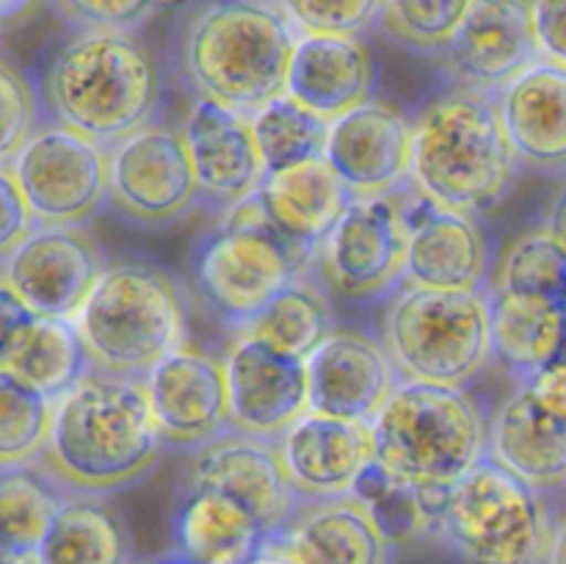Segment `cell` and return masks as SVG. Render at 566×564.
Here are the masks:
<instances>
[{
    "mask_svg": "<svg viewBox=\"0 0 566 564\" xmlns=\"http://www.w3.org/2000/svg\"><path fill=\"white\" fill-rule=\"evenodd\" d=\"M381 346L401 382L468 387L492 363L486 293L401 285L387 299Z\"/></svg>",
    "mask_w": 566,
    "mask_h": 564,
    "instance_id": "obj_8",
    "label": "cell"
},
{
    "mask_svg": "<svg viewBox=\"0 0 566 564\" xmlns=\"http://www.w3.org/2000/svg\"><path fill=\"white\" fill-rule=\"evenodd\" d=\"M492 359L517 379L536 374L566 346V310L486 291Z\"/></svg>",
    "mask_w": 566,
    "mask_h": 564,
    "instance_id": "obj_30",
    "label": "cell"
},
{
    "mask_svg": "<svg viewBox=\"0 0 566 564\" xmlns=\"http://www.w3.org/2000/svg\"><path fill=\"white\" fill-rule=\"evenodd\" d=\"M276 6L296 36H365L374 31L376 9H379L374 0H346V3L285 0Z\"/></svg>",
    "mask_w": 566,
    "mask_h": 564,
    "instance_id": "obj_39",
    "label": "cell"
},
{
    "mask_svg": "<svg viewBox=\"0 0 566 564\" xmlns=\"http://www.w3.org/2000/svg\"><path fill=\"white\" fill-rule=\"evenodd\" d=\"M238 564H293V562L280 545H274L271 540H265L263 545L252 553V556H247L243 562H238Z\"/></svg>",
    "mask_w": 566,
    "mask_h": 564,
    "instance_id": "obj_46",
    "label": "cell"
},
{
    "mask_svg": "<svg viewBox=\"0 0 566 564\" xmlns=\"http://www.w3.org/2000/svg\"><path fill=\"white\" fill-rule=\"evenodd\" d=\"M142 379L166 448L193 453L232 431L224 359L177 346Z\"/></svg>",
    "mask_w": 566,
    "mask_h": 564,
    "instance_id": "obj_15",
    "label": "cell"
},
{
    "mask_svg": "<svg viewBox=\"0 0 566 564\" xmlns=\"http://www.w3.org/2000/svg\"><path fill=\"white\" fill-rule=\"evenodd\" d=\"M296 501L354 495L359 476L374 464L370 424L304 415L276 440Z\"/></svg>",
    "mask_w": 566,
    "mask_h": 564,
    "instance_id": "obj_23",
    "label": "cell"
},
{
    "mask_svg": "<svg viewBox=\"0 0 566 564\" xmlns=\"http://www.w3.org/2000/svg\"><path fill=\"white\" fill-rule=\"evenodd\" d=\"M50 119L114 147L158 119L164 75L138 33H75L44 72Z\"/></svg>",
    "mask_w": 566,
    "mask_h": 564,
    "instance_id": "obj_4",
    "label": "cell"
},
{
    "mask_svg": "<svg viewBox=\"0 0 566 564\" xmlns=\"http://www.w3.org/2000/svg\"><path fill=\"white\" fill-rule=\"evenodd\" d=\"M0 564H42L36 551L31 553H0Z\"/></svg>",
    "mask_w": 566,
    "mask_h": 564,
    "instance_id": "obj_48",
    "label": "cell"
},
{
    "mask_svg": "<svg viewBox=\"0 0 566 564\" xmlns=\"http://www.w3.org/2000/svg\"><path fill=\"white\" fill-rule=\"evenodd\" d=\"M542 230H545L547 236L556 238V241L566 249V182L558 188L556 197L551 199V205H547L545 227H542Z\"/></svg>",
    "mask_w": 566,
    "mask_h": 564,
    "instance_id": "obj_45",
    "label": "cell"
},
{
    "mask_svg": "<svg viewBox=\"0 0 566 564\" xmlns=\"http://www.w3.org/2000/svg\"><path fill=\"white\" fill-rule=\"evenodd\" d=\"M182 136L205 205L224 216L258 194L265 171L249 116L193 97Z\"/></svg>",
    "mask_w": 566,
    "mask_h": 564,
    "instance_id": "obj_21",
    "label": "cell"
},
{
    "mask_svg": "<svg viewBox=\"0 0 566 564\" xmlns=\"http://www.w3.org/2000/svg\"><path fill=\"white\" fill-rule=\"evenodd\" d=\"M553 525L547 492L484 457L448 490L431 540L457 564H545Z\"/></svg>",
    "mask_w": 566,
    "mask_h": 564,
    "instance_id": "obj_7",
    "label": "cell"
},
{
    "mask_svg": "<svg viewBox=\"0 0 566 564\" xmlns=\"http://www.w3.org/2000/svg\"><path fill=\"white\" fill-rule=\"evenodd\" d=\"M171 534L175 553L191 564H238L269 540L247 509L210 490L182 492Z\"/></svg>",
    "mask_w": 566,
    "mask_h": 564,
    "instance_id": "obj_28",
    "label": "cell"
},
{
    "mask_svg": "<svg viewBox=\"0 0 566 564\" xmlns=\"http://www.w3.org/2000/svg\"><path fill=\"white\" fill-rule=\"evenodd\" d=\"M108 153L105 208L138 230H164L202 205L182 127L149 122Z\"/></svg>",
    "mask_w": 566,
    "mask_h": 564,
    "instance_id": "obj_10",
    "label": "cell"
},
{
    "mask_svg": "<svg viewBox=\"0 0 566 564\" xmlns=\"http://www.w3.org/2000/svg\"><path fill=\"white\" fill-rule=\"evenodd\" d=\"M186 490H210L230 498L247 509L269 536H274L298 506L276 440H260L241 431H227L191 453Z\"/></svg>",
    "mask_w": 566,
    "mask_h": 564,
    "instance_id": "obj_17",
    "label": "cell"
},
{
    "mask_svg": "<svg viewBox=\"0 0 566 564\" xmlns=\"http://www.w3.org/2000/svg\"><path fill=\"white\" fill-rule=\"evenodd\" d=\"M486 291L566 310V249L545 230L525 232L503 254Z\"/></svg>",
    "mask_w": 566,
    "mask_h": 564,
    "instance_id": "obj_35",
    "label": "cell"
},
{
    "mask_svg": "<svg viewBox=\"0 0 566 564\" xmlns=\"http://www.w3.org/2000/svg\"><path fill=\"white\" fill-rule=\"evenodd\" d=\"M164 448L142 376L92 370L53 404L36 468L70 495L108 498L147 479Z\"/></svg>",
    "mask_w": 566,
    "mask_h": 564,
    "instance_id": "obj_1",
    "label": "cell"
},
{
    "mask_svg": "<svg viewBox=\"0 0 566 564\" xmlns=\"http://www.w3.org/2000/svg\"><path fill=\"white\" fill-rule=\"evenodd\" d=\"M75 326L92 370L144 376L180 346L186 302L164 265L147 258H116L105 263Z\"/></svg>",
    "mask_w": 566,
    "mask_h": 564,
    "instance_id": "obj_6",
    "label": "cell"
},
{
    "mask_svg": "<svg viewBox=\"0 0 566 564\" xmlns=\"http://www.w3.org/2000/svg\"><path fill=\"white\" fill-rule=\"evenodd\" d=\"M232 431L280 440L307 415V365L235 337L224 357Z\"/></svg>",
    "mask_w": 566,
    "mask_h": 564,
    "instance_id": "obj_22",
    "label": "cell"
},
{
    "mask_svg": "<svg viewBox=\"0 0 566 564\" xmlns=\"http://www.w3.org/2000/svg\"><path fill=\"white\" fill-rule=\"evenodd\" d=\"M352 199L329 164L315 160L280 175H265L252 205L276 236L315 258Z\"/></svg>",
    "mask_w": 566,
    "mask_h": 564,
    "instance_id": "obj_27",
    "label": "cell"
},
{
    "mask_svg": "<svg viewBox=\"0 0 566 564\" xmlns=\"http://www.w3.org/2000/svg\"><path fill=\"white\" fill-rule=\"evenodd\" d=\"M310 415L370 424L401 382L390 354L376 337L337 326L307 359Z\"/></svg>",
    "mask_w": 566,
    "mask_h": 564,
    "instance_id": "obj_20",
    "label": "cell"
},
{
    "mask_svg": "<svg viewBox=\"0 0 566 564\" xmlns=\"http://www.w3.org/2000/svg\"><path fill=\"white\" fill-rule=\"evenodd\" d=\"M64 495L36 464L0 468V553L36 551Z\"/></svg>",
    "mask_w": 566,
    "mask_h": 564,
    "instance_id": "obj_33",
    "label": "cell"
},
{
    "mask_svg": "<svg viewBox=\"0 0 566 564\" xmlns=\"http://www.w3.org/2000/svg\"><path fill=\"white\" fill-rule=\"evenodd\" d=\"M33 324H36V315L0 280V368H9L25 337L31 335Z\"/></svg>",
    "mask_w": 566,
    "mask_h": 564,
    "instance_id": "obj_44",
    "label": "cell"
},
{
    "mask_svg": "<svg viewBox=\"0 0 566 564\" xmlns=\"http://www.w3.org/2000/svg\"><path fill=\"white\" fill-rule=\"evenodd\" d=\"M495 100L520 169L566 175V70L536 61Z\"/></svg>",
    "mask_w": 566,
    "mask_h": 564,
    "instance_id": "obj_26",
    "label": "cell"
},
{
    "mask_svg": "<svg viewBox=\"0 0 566 564\" xmlns=\"http://www.w3.org/2000/svg\"><path fill=\"white\" fill-rule=\"evenodd\" d=\"M142 564H191V562H186L180 553L169 551V553H164V556H155V558H149V562H142Z\"/></svg>",
    "mask_w": 566,
    "mask_h": 564,
    "instance_id": "obj_50",
    "label": "cell"
},
{
    "mask_svg": "<svg viewBox=\"0 0 566 564\" xmlns=\"http://www.w3.org/2000/svg\"><path fill=\"white\" fill-rule=\"evenodd\" d=\"M440 66L453 88L497 94L539 61L531 22V3L523 0H473Z\"/></svg>",
    "mask_w": 566,
    "mask_h": 564,
    "instance_id": "obj_19",
    "label": "cell"
},
{
    "mask_svg": "<svg viewBox=\"0 0 566 564\" xmlns=\"http://www.w3.org/2000/svg\"><path fill=\"white\" fill-rule=\"evenodd\" d=\"M36 553L42 564H130V540L105 498L66 492Z\"/></svg>",
    "mask_w": 566,
    "mask_h": 564,
    "instance_id": "obj_31",
    "label": "cell"
},
{
    "mask_svg": "<svg viewBox=\"0 0 566 564\" xmlns=\"http://www.w3.org/2000/svg\"><path fill=\"white\" fill-rule=\"evenodd\" d=\"M468 14V0H387L376 9L374 31L409 53L440 59Z\"/></svg>",
    "mask_w": 566,
    "mask_h": 564,
    "instance_id": "obj_36",
    "label": "cell"
},
{
    "mask_svg": "<svg viewBox=\"0 0 566 564\" xmlns=\"http://www.w3.org/2000/svg\"><path fill=\"white\" fill-rule=\"evenodd\" d=\"M401 194L352 199L313 260L326 291L346 302L370 304L387 302L403 285L407 227Z\"/></svg>",
    "mask_w": 566,
    "mask_h": 564,
    "instance_id": "obj_11",
    "label": "cell"
},
{
    "mask_svg": "<svg viewBox=\"0 0 566 564\" xmlns=\"http://www.w3.org/2000/svg\"><path fill=\"white\" fill-rule=\"evenodd\" d=\"M374 459L415 490H451L486 457L490 418L468 387L398 382L370 420Z\"/></svg>",
    "mask_w": 566,
    "mask_h": 564,
    "instance_id": "obj_5",
    "label": "cell"
},
{
    "mask_svg": "<svg viewBox=\"0 0 566 564\" xmlns=\"http://www.w3.org/2000/svg\"><path fill=\"white\" fill-rule=\"evenodd\" d=\"M313 260L276 236L249 199L221 216V224L202 238L191 271L199 299L235 332L276 293L310 274Z\"/></svg>",
    "mask_w": 566,
    "mask_h": 564,
    "instance_id": "obj_9",
    "label": "cell"
},
{
    "mask_svg": "<svg viewBox=\"0 0 566 564\" xmlns=\"http://www.w3.org/2000/svg\"><path fill=\"white\" fill-rule=\"evenodd\" d=\"M354 498H359L368 506V512L379 523L381 534L396 547L418 540H431V525L426 520L423 506H420V492L385 473L376 464V459L359 476Z\"/></svg>",
    "mask_w": 566,
    "mask_h": 564,
    "instance_id": "obj_38",
    "label": "cell"
},
{
    "mask_svg": "<svg viewBox=\"0 0 566 564\" xmlns=\"http://www.w3.org/2000/svg\"><path fill=\"white\" fill-rule=\"evenodd\" d=\"M33 230V216L9 166H0V263Z\"/></svg>",
    "mask_w": 566,
    "mask_h": 564,
    "instance_id": "obj_42",
    "label": "cell"
},
{
    "mask_svg": "<svg viewBox=\"0 0 566 564\" xmlns=\"http://www.w3.org/2000/svg\"><path fill=\"white\" fill-rule=\"evenodd\" d=\"M53 404L31 385L0 368V468H20L42 457Z\"/></svg>",
    "mask_w": 566,
    "mask_h": 564,
    "instance_id": "obj_37",
    "label": "cell"
},
{
    "mask_svg": "<svg viewBox=\"0 0 566 564\" xmlns=\"http://www.w3.org/2000/svg\"><path fill=\"white\" fill-rule=\"evenodd\" d=\"M28 9H31L28 3H0V22L11 20V17L22 14V11H28Z\"/></svg>",
    "mask_w": 566,
    "mask_h": 564,
    "instance_id": "obj_49",
    "label": "cell"
},
{
    "mask_svg": "<svg viewBox=\"0 0 566 564\" xmlns=\"http://www.w3.org/2000/svg\"><path fill=\"white\" fill-rule=\"evenodd\" d=\"M486 457L539 492L566 487V354L517 379L497 404Z\"/></svg>",
    "mask_w": 566,
    "mask_h": 564,
    "instance_id": "obj_13",
    "label": "cell"
},
{
    "mask_svg": "<svg viewBox=\"0 0 566 564\" xmlns=\"http://www.w3.org/2000/svg\"><path fill=\"white\" fill-rule=\"evenodd\" d=\"M158 3L142 0H66L55 11L77 33H138L158 11Z\"/></svg>",
    "mask_w": 566,
    "mask_h": 564,
    "instance_id": "obj_41",
    "label": "cell"
},
{
    "mask_svg": "<svg viewBox=\"0 0 566 564\" xmlns=\"http://www.w3.org/2000/svg\"><path fill=\"white\" fill-rule=\"evenodd\" d=\"M296 33L269 0L191 6L177 36V66L202 100L252 116L285 94Z\"/></svg>",
    "mask_w": 566,
    "mask_h": 564,
    "instance_id": "obj_3",
    "label": "cell"
},
{
    "mask_svg": "<svg viewBox=\"0 0 566 564\" xmlns=\"http://www.w3.org/2000/svg\"><path fill=\"white\" fill-rule=\"evenodd\" d=\"M531 22L539 61L566 70V0L531 3Z\"/></svg>",
    "mask_w": 566,
    "mask_h": 564,
    "instance_id": "obj_43",
    "label": "cell"
},
{
    "mask_svg": "<svg viewBox=\"0 0 566 564\" xmlns=\"http://www.w3.org/2000/svg\"><path fill=\"white\" fill-rule=\"evenodd\" d=\"M39 127V94L17 66L0 61V166H9Z\"/></svg>",
    "mask_w": 566,
    "mask_h": 564,
    "instance_id": "obj_40",
    "label": "cell"
},
{
    "mask_svg": "<svg viewBox=\"0 0 566 564\" xmlns=\"http://www.w3.org/2000/svg\"><path fill=\"white\" fill-rule=\"evenodd\" d=\"M376 92L374 50L365 36H296L285 94L335 122L370 103Z\"/></svg>",
    "mask_w": 566,
    "mask_h": 564,
    "instance_id": "obj_25",
    "label": "cell"
},
{
    "mask_svg": "<svg viewBox=\"0 0 566 564\" xmlns=\"http://www.w3.org/2000/svg\"><path fill=\"white\" fill-rule=\"evenodd\" d=\"M33 224L81 227L108 199V153L92 138L48 122L9 164Z\"/></svg>",
    "mask_w": 566,
    "mask_h": 564,
    "instance_id": "obj_12",
    "label": "cell"
},
{
    "mask_svg": "<svg viewBox=\"0 0 566 564\" xmlns=\"http://www.w3.org/2000/svg\"><path fill=\"white\" fill-rule=\"evenodd\" d=\"M324 160L354 199L392 197L409 186L412 119L370 100L329 122Z\"/></svg>",
    "mask_w": 566,
    "mask_h": 564,
    "instance_id": "obj_18",
    "label": "cell"
},
{
    "mask_svg": "<svg viewBox=\"0 0 566 564\" xmlns=\"http://www.w3.org/2000/svg\"><path fill=\"white\" fill-rule=\"evenodd\" d=\"M545 564H566V514L556 520L551 536V547H547Z\"/></svg>",
    "mask_w": 566,
    "mask_h": 564,
    "instance_id": "obj_47",
    "label": "cell"
},
{
    "mask_svg": "<svg viewBox=\"0 0 566 564\" xmlns=\"http://www.w3.org/2000/svg\"><path fill=\"white\" fill-rule=\"evenodd\" d=\"M103 269V252L81 227L33 224L3 260L0 280L36 318L75 321Z\"/></svg>",
    "mask_w": 566,
    "mask_h": 564,
    "instance_id": "obj_14",
    "label": "cell"
},
{
    "mask_svg": "<svg viewBox=\"0 0 566 564\" xmlns=\"http://www.w3.org/2000/svg\"><path fill=\"white\" fill-rule=\"evenodd\" d=\"M9 370L55 404L92 374V363L75 321L36 318L31 335L9 363Z\"/></svg>",
    "mask_w": 566,
    "mask_h": 564,
    "instance_id": "obj_32",
    "label": "cell"
},
{
    "mask_svg": "<svg viewBox=\"0 0 566 564\" xmlns=\"http://www.w3.org/2000/svg\"><path fill=\"white\" fill-rule=\"evenodd\" d=\"M407 260L403 285L429 291L486 293L492 243L475 216L446 210L403 188Z\"/></svg>",
    "mask_w": 566,
    "mask_h": 564,
    "instance_id": "obj_16",
    "label": "cell"
},
{
    "mask_svg": "<svg viewBox=\"0 0 566 564\" xmlns=\"http://www.w3.org/2000/svg\"><path fill=\"white\" fill-rule=\"evenodd\" d=\"M293 564H392L396 545L359 498L298 501L285 525L269 536Z\"/></svg>",
    "mask_w": 566,
    "mask_h": 564,
    "instance_id": "obj_24",
    "label": "cell"
},
{
    "mask_svg": "<svg viewBox=\"0 0 566 564\" xmlns=\"http://www.w3.org/2000/svg\"><path fill=\"white\" fill-rule=\"evenodd\" d=\"M517 171L495 94L448 88L412 122L409 188L431 205L479 219L506 202Z\"/></svg>",
    "mask_w": 566,
    "mask_h": 564,
    "instance_id": "obj_2",
    "label": "cell"
},
{
    "mask_svg": "<svg viewBox=\"0 0 566 564\" xmlns=\"http://www.w3.org/2000/svg\"><path fill=\"white\" fill-rule=\"evenodd\" d=\"M335 330L329 291L321 285L315 271H310L276 293L249 324L235 330V337L258 343L280 357L307 363Z\"/></svg>",
    "mask_w": 566,
    "mask_h": 564,
    "instance_id": "obj_29",
    "label": "cell"
},
{
    "mask_svg": "<svg viewBox=\"0 0 566 564\" xmlns=\"http://www.w3.org/2000/svg\"><path fill=\"white\" fill-rule=\"evenodd\" d=\"M249 122L265 175H280L296 166L324 160L329 122L287 94L265 103L258 114L249 116Z\"/></svg>",
    "mask_w": 566,
    "mask_h": 564,
    "instance_id": "obj_34",
    "label": "cell"
}]
</instances>
